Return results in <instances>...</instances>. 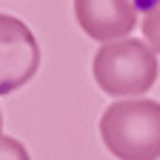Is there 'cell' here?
Masks as SVG:
<instances>
[{
  "instance_id": "cell-2",
  "label": "cell",
  "mask_w": 160,
  "mask_h": 160,
  "mask_svg": "<svg viewBox=\"0 0 160 160\" xmlns=\"http://www.w3.org/2000/svg\"><path fill=\"white\" fill-rule=\"evenodd\" d=\"M92 74L100 92L112 97H140L157 83V52L146 40H112L97 49L92 60Z\"/></svg>"
},
{
  "instance_id": "cell-6",
  "label": "cell",
  "mask_w": 160,
  "mask_h": 160,
  "mask_svg": "<svg viewBox=\"0 0 160 160\" xmlns=\"http://www.w3.org/2000/svg\"><path fill=\"white\" fill-rule=\"evenodd\" d=\"M0 160H32V154L20 140L3 134V140H0Z\"/></svg>"
},
{
  "instance_id": "cell-7",
  "label": "cell",
  "mask_w": 160,
  "mask_h": 160,
  "mask_svg": "<svg viewBox=\"0 0 160 160\" xmlns=\"http://www.w3.org/2000/svg\"><path fill=\"white\" fill-rule=\"evenodd\" d=\"M0 140H3V112H0Z\"/></svg>"
},
{
  "instance_id": "cell-4",
  "label": "cell",
  "mask_w": 160,
  "mask_h": 160,
  "mask_svg": "<svg viewBox=\"0 0 160 160\" xmlns=\"http://www.w3.org/2000/svg\"><path fill=\"white\" fill-rule=\"evenodd\" d=\"M74 17L97 43L123 40L137 26V9L132 0H74Z\"/></svg>"
},
{
  "instance_id": "cell-1",
  "label": "cell",
  "mask_w": 160,
  "mask_h": 160,
  "mask_svg": "<svg viewBox=\"0 0 160 160\" xmlns=\"http://www.w3.org/2000/svg\"><path fill=\"white\" fill-rule=\"evenodd\" d=\"M103 146L117 160H160V103L120 100L100 117Z\"/></svg>"
},
{
  "instance_id": "cell-5",
  "label": "cell",
  "mask_w": 160,
  "mask_h": 160,
  "mask_svg": "<svg viewBox=\"0 0 160 160\" xmlns=\"http://www.w3.org/2000/svg\"><path fill=\"white\" fill-rule=\"evenodd\" d=\"M140 29H143L146 43L160 54V0L149 6V12L143 14V20H140Z\"/></svg>"
},
{
  "instance_id": "cell-3",
  "label": "cell",
  "mask_w": 160,
  "mask_h": 160,
  "mask_svg": "<svg viewBox=\"0 0 160 160\" xmlns=\"http://www.w3.org/2000/svg\"><path fill=\"white\" fill-rule=\"evenodd\" d=\"M40 69V46L20 17L0 12V94L26 86Z\"/></svg>"
}]
</instances>
